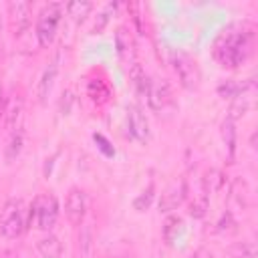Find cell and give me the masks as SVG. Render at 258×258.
<instances>
[{"label": "cell", "mask_w": 258, "mask_h": 258, "mask_svg": "<svg viewBox=\"0 0 258 258\" xmlns=\"http://www.w3.org/2000/svg\"><path fill=\"white\" fill-rule=\"evenodd\" d=\"M56 73H58V62H56V60L50 62V64L44 69V73H42V77H40V81H38V101H40V103H46V99H48V95H50V91H52Z\"/></svg>", "instance_id": "obj_13"}, {"label": "cell", "mask_w": 258, "mask_h": 258, "mask_svg": "<svg viewBox=\"0 0 258 258\" xmlns=\"http://www.w3.org/2000/svg\"><path fill=\"white\" fill-rule=\"evenodd\" d=\"M153 185H149L143 194H139L135 200H133V208L137 210V212H143V210H147L151 204H153Z\"/></svg>", "instance_id": "obj_24"}, {"label": "cell", "mask_w": 258, "mask_h": 258, "mask_svg": "<svg viewBox=\"0 0 258 258\" xmlns=\"http://www.w3.org/2000/svg\"><path fill=\"white\" fill-rule=\"evenodd\" d=\"M181 226H183V222L179 220V218H167V222H165V226H163V236H165V240H167V244H173L175 240H177V234L181 232Z\"/></svg>", "instance_id": "obj_22"}, {"label": "cell", "mask_w": 258, "mask_h": 258, "mask_svg": "<svg viewBox=\"0 0 258 258\" xmlns=\"http://www.w3.org/2000/svg\"><path fill=\"white\" fill-rule=\"evenodd\" d=\"M127 129L131 139L139 141V143H147L149 139V123L147 117L143 115V111L137 105H129L127 107Z\"/></svg>", "instance_id": "obj_7"}, {"label": "cell", "mask_w": 258, "mask_h": 258, "mask_svg": "<svg viewBox=\"0 0 258 258\" xmlns=\"http://www.w3.org/2000/svg\"><path fill=\"white\" fill-rule=\"evenodd\" d=\"M171 64H173V71H175L179 83L185 89H196L200 85V69H198V62L194 60V56H189L183 50H173Z\"/></svg>", "instance_id": "obj_3"}, {"label": "cell", "mask_w": 258, "mask_h": 258, "mask_svg": "<svg viewBox=\"0 0 258 258\" xmlns=\"http://www.w3.org/2000/svg\"><path fill=\"white\" fill-rule=\"evenodd\" d=\"M24 230V214H22V204L18 200H8L2 210V220H0V234L8 240H14L22 234Z\"/></svg>", "instance_id": "obj_4"}, {"label": "cell", "mask_w": 258, "mask_h": 258, "mask_svg": "<svg viewBox=\"0 0 258 258\" xmlns=\"http://www.w3.org/2000/svg\"><path fill=\"white\" fill-rule=\"evenodd\" d=\"M8 14H10L14 36H20L30 24V4L28 2H20V0L10 2L8 4Z\"/></svg>", "instance_id": "obj_9"}, {"label": "cell", "mask_w": 258, "mask_h": 258, "mask_svg": "<svg viewBox=\"0 0 258 258\" xmlns=\"http://www.w3.org/2000/svg\"><path fill=\"white\" fill-rule=\"evenodd\" d=\"M93 139H95V143L99 145V149H101V151H103L107 157H113V155H115V149L111 147V143H109V141H107V139H105L101 133H95V135H93Z\"/></svg>", "instance_id": "obj_25"}, {"label": "cell", "mask_w": 258, "mask_h": 258, "mask_svg": "<svg viewBox=\"0 0 258 258\" xmlns=\"http://www.w3.org/2000/svg\"><path fill=\"white\" fill-rule=\"evenodd\" d=\"M115 48H117V56L123 60V62H135L133 60V38L129 34V30L125 26H119L115 30ZM127 64V67H129Z\"/></svg>", "instance_id": "obj_10"}, {"label": "cell", "mask_w": 258, "mask_h": 258, "mask_svg": "<svg viewBox=\"0 0 258 258\" xmlns=\"http://www.w3.org/2000/svg\"><path fill=\"white\" fill-rule=\"evenodd\" d=\"M145 99H147V105L151 111H155V113L163 111L165 105L171 101V93H169L167 83L165 81H151Z\"/></svg>", "instance_id": "obj_8"}, {"label": "cell", "mask_w": 258, "mask_h": 258, "mask_svg": "<svg viewBox=\"0 0 258 258\" xmlns=\"http://www.w3.org/2000/svg\"><path fill=\"white\" fill-rule=\"evenodd\" d=\"M222 139L228 147V153L230 157H234V151H236V121L226 117L224 123H222Z\"/></svg>", "instance_id": "obj_17"}, {"label": "cell", "mask_w": 258, "mask_h": 258, "mask_svg": "<svg viewBox=\"0 0 258 258\" xmlns=\"http://www.w3.org/2000/svg\"><path fill=\"white\" fill-rule=\"evenodd\" d=\"M246 87H248V85H244V83L226 81L224 85H220V87H218V93H220L224 99H236V97H240V95L246 91Z\"/></svg>", "instance_id": "obj_19"}, {"label": "cell", "mask_w": 258, "mask_h": 258, "mask_svg": "<svg viewBox=\"0 0 258 258\" xmlns=\"http://www.w3.org/2000/svg\"><path fill=\"white\" fill-rule=\"evenodd\" d=\"M206 206H208V202H206V198H202V200H198V202H194L191 204V216L194 218H202L204 214H206Z\"/></svg>", "instance_id": "obj_28"}, {"label": "cell", "mask_w": 258, "mask_h": 258, "mask_svg": "<svg viewBox=\"0 0 258 258\" xmlns=\"http://www.w3.org/2000/svg\"><path fill=\"white\" fill-rule=\"evenodd\" d=\"M91 10H93V4H91L89 0H73V2L67 4V14H69L77 24H81V22L91 14Z\"/></svg>", "instance_id": "obj_16"}, {"label": "cell", "mask_w": 258, "mask_h": 258, "mask_svg": "<svg viewBox=\"0 0 258 258\" xmlns=\"http://www.w3.org/2000/svg\"><path fill=\"white\" fill-rule=\"evenodd\" d=\"M30 220L32 216H36V224L40 230H50L54 224H56V218H58V202L52 194H46V196H40L34 200V204L30 206Z\"/></svg>", "instance_id": "obj_5"}, {"label": "cell", "mask_w": 258, "mask_h": 258, "mask_svg": "<svg viewBox=\"0 0 258 258\" xmlns=\"http://www.w3.org/2000/svg\"><path fill=\"white\" fill-rule=\"evenodd\" d=\"M115 8H117V4L111 2V4H107V6L99 12V16H97V20H95V24H93V34H101V32L105 30V26H107V22H109V18H111V14H113Z\"/></svg>", "instance_id": "obj_23"}, {"label": "cell", "mask_w": 258, "mask_h": 258, "mask_svg": "<svg viewBox=\"0 0 258 258\" xmlns=\"http://www.w3.org/2000/svg\"><path fill=\"white\" fill-rule=\"evenodd\" d=\"M183 198H185V183H183V181L173 183V185L161 196V200H159V210H161V212H171V210H175V208L183 202Z\"/></svg>", "instance_id": "obj_12"}, {"label": "cell", "mask_w": 258, "mask_h": 258, "mask_svg": "<svg viewBox=\"0 0 258 258\" xmlns=\"http://www.w3.org/2000/svg\"><path fill=\"white\" fill-rule=\"evenodd\" d=\"M242 258H256V248L252 242H242V246H238Z\"/></svg>", "instance_id": "obj_29"}, {"label": "cell", "mask_w": 258, "mask_h": 258, "mask_svg": "<svg viewBox=\"0 0 258 258\" xmlns=\"http://www.w3.org/2000/svg\"><path fill=\"white\" fill-rule=\"evenodd\" d=\"M224 183V177H222V171L220 169H208L206 171V177H204V189H206V196L218 191Z\"/></svg>", "instance_id": "obj_18"}, {"label": "cell", "mask_w": 258, "mask_h": 258, "mask_svg": "<svg viewBox=\"0 0 258 258\" xmlns=\"http://www.w3.org/2000/svg\"><path fill=\"white\" fill-rule=\"evenodd\" d=\"M129 79H131L133 87L137 89V93L145 97V95H147V89H149L151 79L145 75V71L141 69V64H139V62H131V64H129Z\"/></svg>", "instance_id": "obj_14"}, {"label": "cell", "mask_w": 258, "mask_h": 258, "mask_svg": "<svg viewBox=\"0 0 258 258\" xmlns=\"http://www.w3.org/2000/svg\"><path fill=\"white\" fill-rule=\"evenodd\" d=\"M60 18H62L60 2H48L42 6V10L38 12V20H36V38L40 46H48L54 40Z\"/></svg>", "instance_id": "obj_2"}, {"label": "cell", "mask_w": 258, "mask_h": 258, "mask_svg": "<svg viewBox=\"0 0 258 258\" xmlns=\"http://www.w3.org/2000/svg\"><path fill=\"white\" fill-rule=\"evenodd\" d=\"M36 248H38V252H40L44 258H60V252H62L60 240H58L56 236H52V234L40 238L38 244H36Z\"/></svg>", "instance_id": "obj_15"}, {"label": "cell", "mask_w": 258, "mask_h": 258, "mask_svg": "<svg viewBox=\"0 0 258 258\" xmlns=\"http://www.w3.org/2000/svg\"><path fill=\"white\" fill-rule=\"evenodd\" d=\"M22 111H24V105H22V97L18 93L12 95V99L6 103L4 107V117H6V127L10 131H18L20 129V121H22Z\"/></svg>", "instance_id": "obj_11"}, {"label": "cell", "mask_w": 258, "mask_h": 258, "mask_svg": "<svg viewBox=\"0 0 258 258\" xmlns=\"http://www.w3.org/2000/svg\"><path fill=\"white\" fill-rule=\"evenodd\" d=\"M254 26L250 22H236L228 26L214 42V58L224 69H238L254 52Z\"/></svg>", "instance_id": "obj_1"}, {"label": "cell", "mask_w": 258, "mask_h": 258, "mask_svg": "<svg viewBox=\"0 0 258 258\" xmlns=\"http://www.w3.org/2000/svg\"><path fill=\"white\" fill-rule=\"evenodd\" d=\"M89 97H91L95 103H105L107 97H109L107 85H105L101 79H93V81L89 83Z\"/></svg>", "instance_id": "obj_20"}, {"label": "cell", "mask_w": 258, "mask_h": 258, "mask_svg": "<svg viewBox=\"0 0 258 258\" xmlns=\"http://www.w3.org/2000/svg\"><path fill=\"white\" fill-rule=\"evenodd\" d=\"M73 91H64L62 93V99L58 103V109H60V115H69L71 113V107H73Z\"/></svg>", "instance_id": "obj_26"}, {"label": "cell", "mask_w": 258, "mask_h": 258, "mask_svg": "<svg viewBox=\"0 0 258 258\" xmlns=\"http://www.w3.org/2000/svg\"><path fill=\"white\" fill-rule=\"evenodd\" d=\"M64 214H67V220L73 224V226H81L83 220H85V214H87V194L79 187H73L69 194H67V200H64Z\"/></svg>", "instance_id": "obj_6"}, {"label": "cell", "mask_w": 258, "mask_h": 258, "mask_svg": "<svg viewBox=\"0 0 258 258\" xmlns=\"http://www.w3.org/2000/svg\"><path fill=\"white\" fill-rule=\"evenodd\" d=\"M22 141H24L22 131L20 129L18 131H12V137H10L8 145H6V159L8 161H14L18 157V153L22 151Z\"/></svg>", "instance_id": "obj_21"}, {"label": "cell", "mask_w": 258, "mask_h": 258, "mask_svg": "<svg viewBox=\"0 0 258 258\" xmlns=\"http://www.w3.org/2000/svg\"><path fill=\"white\" fill-rule=\"evenodd\" d=\"M81 234H83V236L79 238L81 252H83V254H89V250H91V228H89V226H85Z\"/></svg>", "instance_id": "obj_27"}]
</instances>
